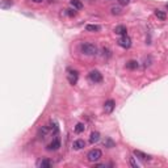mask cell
<instances>
[{
  "instance_id": "17",
  "label": "cell",
  "mask_w": 168,
  "mask_h": 168,
  "mask_svg": "<svg viewBox=\"0 0 168 168\" xmlns=\"http://www.w3.org/2000/svg\"><path fill=\"white\" fill-rule=\"evenodd\" d=\"M85 30L87 32H99L100 26L99 25H87V26H85Z\"/></svg>"
},
{
  "instance_id": "2",
  "label": "cell",
  "mask_w": 168,
  "mask_h": 168,
  "mask_svg": "<svg viewBox=\"0 0 168 168\" xmlns=\"http://www.w3.org/2000/svg\"><path fill=\"white\" fill-rule=\"evenodd\" d=\"M101 156H102V152H101V150H99V148H93L87 154V159H88V162H91V163L99 162V160L101 159Z\"/></svg>"
},
{
  "instance_id": "11",
  "label": "cell",
  "mask_w": 168,
  "mask_h": 168,
  "mask_svg": "<svg viewBox=\"0 0 168 168\" xmlns=\"http://www.w3.org/2000/svg\"><path fill=\"white\" fill-rule=\"evenodd\" d=\"M37 166L42 167V168H50L53 166V162L51 160H49V159H42V160H40V162L37 163Z\"/></svg>"
},
{
  "instance_id": "8",
  "label": "cell",
  "mask_w": 168,
  "mask_h": 168,
  "mask_svg": "<svg viewBox=\"0 0 168 168\" xmlns=\"http://www.w3.org/2000/svg\"><path fill=\"white\" fill-rule=\"evenodd\" d=\"M133 154H134V156H137V158H139L141 160H145V162L151 160V156L147 155V154H145V152H142V151H139V150H134Z\"/></svg>"
},
{
  "instance_id": "16",
  "label": "cell",
  "mask_w": 168,
  "mask_h": 168,
  "mask_svg": "<svg viewBox=\"0 0 168 168\" xmlns=\"http://www.w3.org/2000/svg\"><path fill=\"white\" fill-rule=\"evenodd\" d=\"M85 130V125L84 124H76V126H75V133H78V134H80V133H83V131Z\"/></svg>"
},
{
  "instance_id": "10",
  "label": "cell",
  "mask_w": 168,
  "mask_h": 168,
  "mask_svg": "<svg viewBox=\"0 0 168 168\" xmlns=\"http://www.w3.org/2000/svg\"><path fill=\"white\" fill-rule=\"evenodd\" d=\"M126 26L125 25H118V26H116L114 28V33L116 34H120V35H126Z\"/></svg>"
},
{
  "instance_id": "1",
  "label": "cell",
  "mask_w": 168,
  "mask_h": 168,
  "mask_svg": "<svg viewBox=\"0 0 168 168\" xmlns=\"http://www.w3.org/2000/svg\"><path fill=\"white\" fill-rule=\"evenodd\" d=\"M80 51L85 55H95L97 54V47L93 44H89V42H84L80 45Z\"/></svg>"
},
{
  "instance_id": "20",
  "label": "cell",
  "mask_w": 168,
  "mask_h": 168,
  "mask_svg": "<svg viewBox=\"0 0 168 168\" xmlns=\"http://www.w3.org/2000/svg\"><path fill=\"white\" fill-rule=\"evenodd\" d=\"M11 7H12V2H11V0H3V3H2V8L3 9L11 8Z\"/></svg>"
},
{
  "instance_id": "21",
  "label": "cell",
  "mask_w": 168,
  "mask_h": 168,
  "mask_svg": "<svg viewBox=\"0 0 168 168\" xmlns=\"http://www.w3.org/2000/svg\"><path fill=\"white\" fill-rule=\"evenodd\" d=\"M129 162H130V166H131V167H134V168H138V167H139V166H138V163L135 162V159H134V158H130V159H129Z\"/></svg>"
},
{
  "instance_id": "3",
  "label": "cell",
  "mask_w": 168,
  "mask_h": 168,
  "mask_svg": "<svg viewBox=\"0 0 168 168\" xmlns=\"http://www.w3.org/2000/svg\"><path fill=\"white\" fill-rule=\"evenodd\" d=\"M88 79L92 81V83H101L102 81V74L97 70H92L91 72L88 74Z\"/></svg>"
},
{
  "instance_id": "4",
  "label": "cell",
  "mask_w": 168,
  "mask_h": 168,
  "mask_svg": "<svg viewBox=\"0 0 168 168\" xmlns=\"http://www.w3.org/2000/svg\"><path fill=\"white\" fill-rule=\"evenodd\" d=\"M67 79H69L70 84H76L78 83V79H79V72L76 70H72V69H67Z\"/></svg>"
},
{
  "instance_id": "25",
  "label": "cell",
  "mask_w": 168,
  "mask_h": 168,
  "mask_svg": "<svg viewBox=\"0 0 168 168\" xmlns=\"http://www.w3.org/2000/svg\"><path fill=\"white\" fill-rule=\"evenodd\" d=\"M32 2H34V3H42L44 0H32Z\"/></svg>"
},
{
  "instance_id": "9",
  "label": "cell",
  "mask_w": 168,
  "mask_h": 168,
  "mask_svg": "<svg viewBox=\"0 0 168 168\" xmlns=\"http://www.w3.org/2000/svg\"><path fill=\"white\" fill-rule=\"evenodd\" d=\"M49 133H51V126L46 125V126H42V129H40V133H38V135H40L41 138H46V135H47Z\"/></svg>"
},
{
  "instance_id": "13",
  "label": "cell",
  "mask_w": 168,
  "mask_h": 168,
  "mask_svg": "<svg viewBox=\"0 0 168 168\" xmlns=\"http://www.w3.org/2000/svg\"><path fill=\"white\" fill-rule=\"evenodd\" d=\"M99 141H100V133L99 131H92L89 142H91V143H96V142H99Z\"/></svg>"
},
{
  "instance_id": "22",
  "label": "cell",
  "mask_w": 168,
  "mask_h": 168,
  "mask_svg": "<svg viewBox=\"0 0 168 168\" xmlns=\"http://www.w3.org/2000/svg\"><path fill=\"white\" fill-rule=\"evenodd\" d=\"M66 13L69 15L70 17H74V16H76V12H75V9H66Z\"/></svg>"
},
{
  "instance_id": "14",
  "label": "cell",
  "mask_w": 168,
  "mask_h": 168,
  "mask_svg": "<svg viewBox=\"0 0 168 168\" xmlns=\"http://www.w3.org/2000/svg\"><path fill=\"white\" fill-rule=\"evenodd\" d=\"M71 7H74V9H81L83 8V3L80 0H70Z\"/></svg>"
},
{
  "instance_id": "24",
  "label": "cell",
  "mask_w": 168,
  "mask_h": 168,
  "mask_svg": "<svg viewBox=\"0 0 168 168\" xmlns=\"http://www.w3.org/2000/svg\"><path fill=\"white\" fill-rule=\"evenodd\" d=\"M118 3L121 5H127L129 3H130V0H118Z\"/></svg>"
},
{
  "instance_id": "7",
  "label": "cell",
  "mask_w": 168,
  "mask_h": 168,
  "mask_svg": "<svg viewBox=\"0 0 168 168\" xmlns=\"http://www.w3.org/2000/svg\"><path fill=\"white\" fill-rule=\"evenodd\" d=\"M114 108H116V102L113 101V100H108V101H105L104 104V112L106 114H110L114 110Z\"/></svg>"
},
{
  "instance_id": "19",
  "label": "cell",
  "mask_w": 168,
  "mask_h": 168,
  "mask_svg": "<svg viewBox=\"0 0 168 168\" xmlns=\"http://www.w3.org/2000/svg\"><path fill=\"white\" fill-rule=\"evenodd\" d=\"M155 16L158 17V19H160V20H166V13L163 12V11H159V9H156L155 11Z\"/></svg>"
},
{
  "instance_id": "5",
  "label": "cell",
  "mask_w": 168,
  "mask_h": 168,
  "mask_svg": "<svg viewBox=\"0 0 168 168\" xmlns=\"http://www.w3.org/2000/svg\"><path fill=\"white\" fill-rule=\"evenodd\" d=\"M59 147H60V139L58 137H55L47 145V150H49V151H57V150H59Z\"/></svg>"
},
{
  "instance_id": "6",
  "label": "cell",
  "mask_w": 168,
  "mask_h": 168,
  "mask_svg": "<svg viewBox=\"0 0 168 168\" xmlns=\"http://www.w3.org/2000/svg\"><path fill=\"white\" fill-rule=\"evenodd\" d=\"M118 45L121 46V47H124V49H129L131 46L130 37H127V35H122V37L118 40Z\"/></svg>"
},
{
  "instance_id": "23",
  "label": "cell",
  "mask_w": 168,
  "mask_h": 168,
  "mask_svg": "<svg viewBox=\"0 0 168 168\" xmlns=\"http://www.w3.org/2000/svg\"><path fill=\"white\" fill-rule=\"evenodd\" d=\"M104 145L108 146L109 148H110V147H114V143H113L112 141H110V139H106V141H104Z\"/></svg>"
},
{
  "instance_id": "18",
  "label": "cell",
  "mask_w": 168,
  "mask_h": 168,
  "mask_svg": "<svg viewBox=\"0 0 168 168\" xmlns=\"http://www.w3.org/2000/svg\"><path fill=\"white\" fill-rule=\"evenodd\" d=\"M110 11H112V13L113 15H122V8H121V7H112V8H110Z\"/></svg>"
},
{
  "instance_id": "15",
  "label": "cell",
  "mask_w": 168,
  "mask_h": 168,
  "mask_svg": "<svg viewBox=\"0 0 168 168\" xmlns=\"http://www.w3.org/2000/svg\"><path fill=\"white\" fill-rule=\"evenodd\" d=\"M126 69L129 70H137L138 69V62L137 60H129L126 63Z\"/></svg>"
},
{
  "instance_id": "12",
  "label": "cell",
  "mask_w": 168,
  "mask_h": 168,
  "mask_svg": "<svg viewBox=\"0 0 168 168\" xmlns=\"http://www.w3.org/2000/svg\"><path fill=\"white\" fill-rule=\"evenodd\" d=\"M84 146H85V142L83 141V139H76V141H74V143H72L74 150H81Z\"/></svg>"
}]
</instances>
